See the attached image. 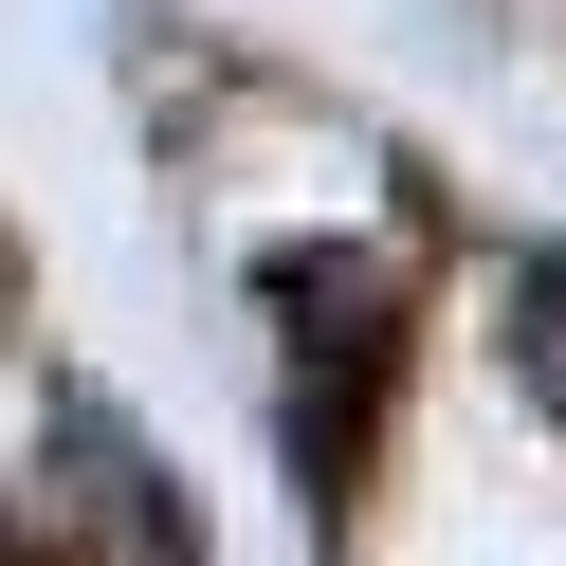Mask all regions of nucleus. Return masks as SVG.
Instances as JSON below:
<instances>
[{"instance_id": "nucleus-1", "label": "nucleus", "mask_w": 566, "mask_h": 566, "mask_svg": "<svg viewBox=\"0 0 566 566\" xmlns=\"http://www.w3.org/2000/svg\"><path fill=\"white\" fill-rule=\"evenodd\" d=\"M512 347H530V384H548V402H566V256L530 274V329H512Z\"/></svg>"}]
</instances>
